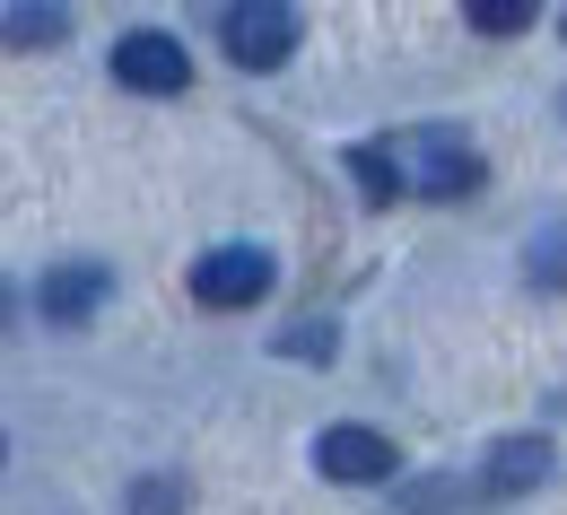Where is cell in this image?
Wrapping results in <instances>:
<instances>
[{
	"label": "cell",
	"mask_w": 567,
	"mask_h": 515,
	"mask_svg": "<svg viewBox=\"0 0 567 515\" xmlns=\"http://www.w3.org/2000/svg\"><path fill=\"white\" fill-rule=\"evenodd\" d=\"M393 148V175H402V193H420V202H463V193H481V148L463 141V132H445V123H420V132H402Z\"/></svg>",
	"instance_id": "6da1fadb"
},
{
	"label": "cell",
	"mask_w": 567,
	"mask_h": 515,
	"mask_svg": "<svg viewBox=\"0 0 567 515\" xmlns=\"http://www.w3.org/2000/svg\"><path fill=\"white\" fill-rule=\"evenodd\" d=\"M218 44H227L236 71H280L297 53V0H227Z\"/></svg>",
	"instance_id": "7a4b0ae2"
},
{
	"label": "cell",
	"mask_w": 567,
	"mask_h": 515,
	"mask_svg": "<svg viewBox=\"0 0 567 515\" xmlns=\"http://www.w3.org/2000/svg\"><path fill=\"white\" fill-rule=\"evenodd\" d=\"M280 280V262L262 254V245H210L202 262H193V297L210 306V315H245V306H262Z\"/></svg>",
	"instance_id": "3957f363"
},
{
	"label": "cell",
	"mask_w": 567,
	"mask_h": 515,
	"mask_svg": "<svg viewBox=\"0 0 567 515\" xmlns=\"http://www.w3.org/2000/svg\"><path fill=\"white\" fill-rule=\"evenodd\" d=\"M114 79H123L132 96H184V87H193V53H184V35H166V27H132V35L114 44Z\"/></svg>",
	"instance_id": "277c9868"
},
{
	"label": "cell",
	"mask_w": 567,
	"mask_h": 515,
	"mask_svg": "<svg viewBox=\"0 0 567 515\" xmlns=\"http://www.w3.org/2000/svg\"><path fill=\"white\" fill-rule=\"evenodd\" d=\"M315 472L323 481H350V490H375V481H393V437L367 429V420H341V429L315 437Z\"/></svg>",
	"instance_id": "5b68a950"
},
{
	"label": "cell",
	"mask_w": 567,
	"mask_h": 515,
	"mask_svg": "<svg viewBox=\"0 0 567 515\" xmlns=\"http://www.w3.org/2000/svg\"><path fill=\"white\" fill-rule=\"evenodd\" d=\"M105 297H114V271H105V262H62V271L35 280V315H44V323H87Z\"/></svg>",
	"instance_id": "8992f818"
},
{
	"label": "cell",
	"mask_w": 567,
	"mask_h": 515,
	"mask_svg": "<svg viewBox=\"0 0 567 515\" xmlns=\"http://www.w3.org/2000/svg\"><path fill=\"white\" fill-rule=\"evenodd\" d=\"M550 472H559L550 437H497L489 472H481V490H489V498H524V490H542Z\"/></svg>",
	"instance_id": "52a82bcc"
},
{
	"label": "cell",
	"mask_w": 567,
	"mask_h": 515,
	"mask_svg": "<svg viewBox=\"0 0 567 515\" xmlns=\"http://www.w3.org/2000/svg\"><path fill=\"white\" fill-rule=\"evenodd\" d=\"M71 35V0H9L0 9V44L9 53H53Z\"/></svg>",
	"instance_id": "ba28073f"
},
{
	"label": "cell",
	"mask_w": 567,
	"mask_h": 515,
	"mask_svg": "<svg viewBox=\"0 0 567 515\" xmlns=\"http://www.w3.org/2000/svg\"><path fill=\"white\" fill-rule=\"evenodd\" d=\"M350 175H358V193H367V210H393V202H402V175H393V148L384 141H358Z\"/></svg>",
	"instance_id": "9c48e42d"
},
{
	"label": "cell",
	"mask_w": 567,
	"mask_h": 515,
	"mask_svg": "<svg viewBox=\"0 0 567 515\" xmlns=\"http://www.w3.org/2000/svg\"><path fill=\"white\" fill-rule=\"evenodd\" d=\"M193 507V481L184 472H148V481H132V515H184Z\"/></svg>",
	"instance_id": "30bf717a"
},
{
	"label": "cell",
	"mask_w": 567,
	"mask_h": 515,
	"mask_svg": "<svg viewBox=\"0 0 567 515\" xmlns=\"http://www.w3.org/2000/svg\"><path fill=\"white\" fill-rule=\"evenodd\" d=\"M463 18H472L481 35H524V27L542 18V0H463Z\"/></svg>",
	"instance_id": "8fae6325"
},
{
	"label": "cell",
	"mask_w": 567,
	"mask_h": 515,
	"mask_svg": "<svg viewBox=\"0 0 567 515\" xmlns=\"http://www.w3.org/2000/svg\"><path fill=\"white\" fill-rule=\"evenodd\" d=\"M332 341H341L332 323H288V332H280V359H332Z\"/></svg>",
	"instance_id": "7c38bea8"
},
{
	"label": "cell",
	"mask_w": 567,
	"mask_h": 515,
	"mask_svg": "<svg viewBox=\"0 0 567 515\" xmlns=\"http://www.w3.org/2000/svg\"><path fill=\"white\" fill-rule=\"evenodd\" d=\"M524 271H533L542 289H567V236H542V245L524 254Z\"/></svg>",
	"instance_id": "4fadbf2b"
},
{
	"label": "cell",
	"mask_w": 567,
	"mask_h": 515,
	"mask_svg": "<svg viewBox=\"0 0 567 515\" xmlns=\"http://www.w3.org/2000/svg\"><path fill=\"white\" fill-rule=\"evenodd\" d=\"M559 35H567V18H559Z\"/></svg>",
	"instance_id": "5bb4252c"
},
{
	"label": "cell",
	"mask_w": 567,
	"mask_h": 515,
	"mask_svg": "<svg viewBox=\"0 0 567 515\" xmlns=\"http://www.w3.org/2000/svg\"><path fill=\"white\" fill-rule=\"evenodd\" d=\"M0 454H9V445H0Z\"/></svg>",
	"instance_id": "9a60e30c"
}]
</instances>
